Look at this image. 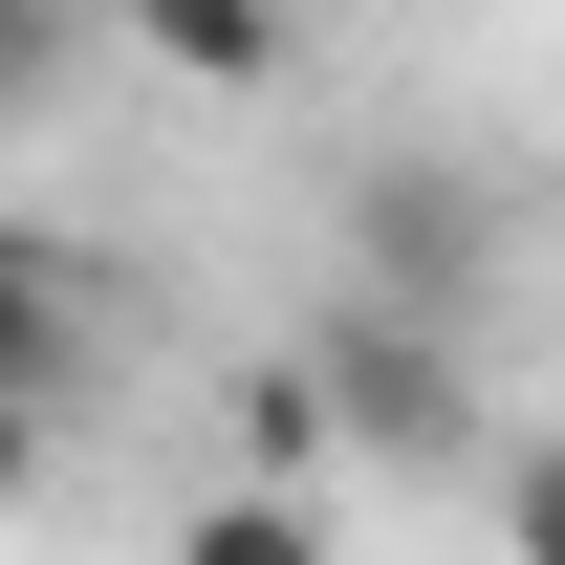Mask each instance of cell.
<instances>
[{"instance_id":"cell-6","label":"cell","mask_w":565,"mask_h":565,"mask_svg":"<svg viewBox=\"0 0 565 565\" xmlns=\"http://www.w3.org/2000/svg\"><path fill=\"white\" fill-rule=\"evenodd\" d=\"M174 565H327V500L239 479V500H196V522H174Z\"/></svg>"},{"instance_id":"cell-2","label":"cell","mask_w":565,"mask_h":565,"mask_svg":"<svg viewBox=\"0 0 565 565\" xmlns=\"http://www.w3.org/2000/svg\"><path fill=\"white\" fill-rule=\"evenodd\" d=\"M479 262H500V217H479V174H370L349 196V305H392V327H457L479 349Z\"/></svg>"},{"instance_id":"cell-4","label":"cell","mask_w":565,"mask_h":565,"mask_svg":"<svg viewBox=\"0 0 565 565\" xmlns=\"http://www.w3.org/2000/svg\"><path fill=\"white\" fill-rule=\"evenodd\" d=\"M131 44H152L174 87H282V66H305V22H282V0H152Z\"/></svg>"},{"instance_id":"cell-5","label":"cell","mask_w":565,"mask_h":565,"mask_svg":"<svg viewBox=\"0 0 565 565\" xmlns=\"http://www.w3.org/2000/svg\"><path fill=\"white\" fill-rule=\"evenodd\" d=\"M87 44H109L87 0H0V131H44V109L87 87Z\"/></svg>"},{"instance_id":"cell-1","label":"cell","mask_w":565,"mask_h":565,"mask_svg":"<svg viewBox=\"0 0 565 565\" xmlns=\"http://www.w3.org/2000/svg\"><path fill=\"white\" fill-rule=\"evenodd\" d=\"M305 414L349 457H392V479H457L479 457V349L457 327H392V305H327L305 327Z\"/></svg>"},{"instance_id":"cell-3","label":"cell","mask_w":565,"mask_h":565,"mask_svg":"<svg viewBox=\"0 0 565 565\" xmlns=\"http://www.w3.org/2000/svg\"><path fill=\"white\" fill-rule=\"evenodd\" d=\"M66 327H87V262L44 217H0V392H66Z\"/></svg>"},{"instance_id":"cell-7","label":"cell","mask_w":565,"mask_h":565,"mask_svg":"<svg viewBox=\"0 0 565 565\" xmlns=\"http://www.w3.org/2000/svg\"><path fill=\"white\" fill-rule=\"evenodd\" d=\"M44 435H66V392H0V500L44 479Z\"/></svg>"}]
</instances>
